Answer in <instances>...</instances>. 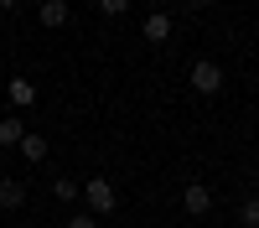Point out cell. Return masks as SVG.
I'll return each instance as SVG.
<instances>
[{
    "label": "cell",
    "mask_w": 259,
    "mask_h": 228,
    "mask_svg": "<svg viewBox=\"0 0 259 228\" xmlns=\"http://www.w3.org/2000/svg\"><path fill=\"white\" fill-rule=\"evenodd\" d=\"M83 202H89V213H94V218H109L114 207H119L114 181H109V176H89V181H83Z\"/></svg>",
    "instance_id": "6da1fadb"
},
{
    "label": "cell",
    "mask_w": 259,
    "mask_h": 228,
    "mask_svg": "<svg viewBox=\"0 0 259 228\" xmlns=\"http://www.w3.org/2000/svg\"><path fill=\"white\" fill-rule=\"evenodd\" d=\"M187 83H192V94H218L223 88V68H218V62H212V57H197V62H192V73H187Z\"/></svg>",
    "instance_id": "7a4b0ae2"
},
{
    "label": "cell",
    "mask_w": 259,
    "mask_h": 228,
    "mask_svg": "<svg viewBox=\"0 0 259 228\" xmlns=\"http://www.w3.org/2000/svg\"><path fill=\"white\" fill-rule=\"evenodd\" d=\"M212 207V187H202V181H187V192H182V213L187 218H202Z\"/></svg>",
    "instance_id": "3957f363"
},
{
    "label": "cell",
    "mask_w": 259,
    "mask_h": 228,
    "mask_svg": "<svg viewBox=\"0 0 259 228\" xmlns=\"http://www.w3.org/2000/svg\"><path fill=\"white\" fill-rule=\"evenodd\" d=\"M140 36L150 41V47L171 41V16H166V11H150V16H145V26H140Z\"/></svg>",
    "instance_id": "277c9868"
},
{
    "label": "cell",
    "mask_w": 259,
    "mask_h": 228,
    "mask_svg": "<svg viewBox=\"0 0 259 228\" xmlns=\"http://www.w3.org/2000/svg\"><path fill=\"white\" fill-rule=\"evenodd\" d=\"M36 21L47 31H57V26H68V0H41V11H36Z\"/></svg>",
    "instance_id": "5b68a950"
},
{
    "label": "cell",
    "mask_w": 259,
    "mask_h": 228,
    "mask_svg": "<svg viewBox=\"0 0 259 228\" xmlns=\"http://www.w3.org/2000/svg\"><path fill=\"white\" fill-rule=\"evenodd\" d=\"M16 207H26V187H21L16 176L0 181V213H16Z\"/></svg>",
    "instance_id": "8992f818"
},
{
    "label": "cell",
    "mask_w": 259,
    "mask_h": 228,
    "mask_svg": "<svg viewBox=\"0 0 259 228\" xmlns=\"http://www.w3.org/2000/svg\"><path fill=\"white\" fill-rule=\"evenodd\" d=\"M6 94H11L16 109H31V104H36V83H31V78H11V83H6Z\"/></svg>",
    "instance_id": "52a82bcc"
},
{
    "label": "cell",
    "mask_w": 259,
    "mask_h": 228,
    "mask_svg": "<svg viewBox=\"0 0 259 228\" xmlns=\"http://www.w3.org/2000/svg\"><path fill=\"white\" fill-rule=\"evenodd\" d=\"M16 151L26 156L31 166H36V161H47V135H36V130H26V135H21V145H16Z\"/></svg>",
    "instance_id": "ba28073f"
},
{
    "label": "cell",
    "mask_w": 259,
    "mask_h": 228,
    "mask_svg": "<svg viewBox=\"0 0 259 228\" xmlns=\"http://www.w3.org/2000/svg\"><path fill=\"white\" fill-rule=\"evenodd\" d=\"M21 135H26V119H21V114H6V119H0V145H6V151H16Z\"/></svg>",
    "instance_id": "9c48e42d"
},
{
    "label": "cell",
    "mask_w": 259,
    "mask_h": 228,
    "mask_svg": "<svg viewBox=\"0 0 259 228\" xmlns=\"http://www.w3.org/2000/svg\"><path fill=\"white\" fill-rule=\"evenodd\" d=\"M52 197H57V202H78V197H83V187H78L73 176H57V181H52Z\"/></svg>",
    "instance_id": "30bf717a"
},
{
    "label": "cell",
    "mask_w": 259,
    "mask_h": 228,
    "mask_svg": "<svg viewBox=\"0 0 259 228\" xmlns=\"http://www.w3.org/2000/svg\"><path fill=\"white\" fill-rule=\"evenodd\" d=\"M239 223L244 228H259V197H244L239 202Z\"/></svg>",
    "instance_id": "8fae6325"
},
{
    "label": "cell",
    "mask_w": 259,
    "mask_h": 228,
    "mask_svg": "<svg viewBox=\"0 0 259 228\" xmlns=\"http://www.w3.org/2000/svg\"><path fill=\"white\" fill-rule=\"evenodd\" d=\"M99 11H104V16H124L130 0H99Z\"/></svg>",
    "instance_id": "7c38bea8"
},
{
    "label": "cell",
    "mask_w": 259,
    "mask_h": 228,
    "mask_svg": "<svg viewBox=\"0 0 259 228\" xmlns=\"http://www.w3.org/2000/svg\"><path fill=\"white\" fill-rule=\"evenodd\" d=\"M68 228H99V218H94V213H73Z\"/></svg>",
    "instance_id": "4fadbf2b"
},
{
    "label": "cell",
    "mask_w": 259,
    "mask_h": 228,
    "mask_svg": "<svg viewBox=\"0 0 259 228\" xmlns=\"http://www.w3.org/2000/svg\"><path fill=\"white\" fill-rule=\"evenodd\" d=\"M187 6H192V11H202V6H212V0H187Z\"/></svg>",
    "instance_id": "5bb4252c"
},
{
    "label": "cell",
    "mask_w": 259,
    "mask_h": 228,
    "mask_svg": "<svg viewBox=\"0 0 259 228\" xmlns=\"http://www.w3.org/2000/svg\"><path fill=\"white\" fill-rule=\"evenodd\" d=\"M16 6H21V0H0V11H16Z\"/></svg>",
    "instance_id": "9a60e30c"
}]
</instances>
